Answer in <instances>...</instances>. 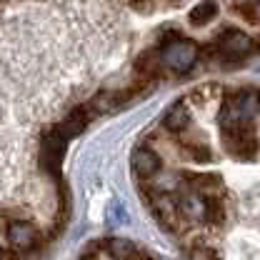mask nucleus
<instances>
[{
	"mask_svg": "<svg viewBox=\"0 0 260 260\" xmlns=\"http://www.w3.org/2000/svg\"><path fill=\"white\" fill-rule=\"evenodd\" d=\"M260 113V93L258 90H240L230 98L223 108V125L233 128V125H245L250 123L255 115Z\"/></svg>",
	"mask_w": 260,
	"mask_h": 260,
	"instance_id": "obj_1",
	"label": "nucleus"
},
{
	"mask_svg": "<svg viewBox=\"0 0 260 260\" xmlns=\"http://www.w3.org/2000/svg\"><path fill=\"white\" fill-rule=\"evenodd\" d=\"M198 60V48L190 40H183L178 35H170L160 48V63L175 73H185L190 70Z\"/></svg>",
	"mask_w": 260,
	"mask_h": 260,
	"instance_id": "obj_2",
	"label": "nucleus"
},
{
	"mask_svg": "<svg viewBox=\"0 0 260 260\" xmlns=\"http://www.w3.org/2000/svg\"><path fill=\"white\" fill-rule=\"evenodd\" d=\"M215 48H218V53H220L225 60H243L245 55H250L253 40L243 30H225L218 38Z\"/></svg>",
	"mask_w": 260,
	"mask_h": 260,
	"instance_id": "obj_3",
	"label": "nucleus"
},
{
	"mask_svg": "<svg viewBox=\"0 0 260 260\" xmlns=\"http://www.w3.org/2000/svg\"><path fill=\"white\" fill-rule=\"evenodd\" d=\"M8 240L15 250H30L38 245V230L28 220H10L8 223Z\"/></svg>",
	"mask_w": 260,
	"mask_h": 260,
	"instance_id": "obj_4",
	"label": "nucleus"
},
{
	"mask_svg": "<svg viewBox=\"0 0 260 260\" xmlns=\"http://www.w3.org/2000/svg\"><path fill=\"white\" fill-rule=\"evenodd\" d=\"M160 155L155 153V150H148V148H140V150H135L133 153V158H130V168H133V173L138 175V178H150V175H155L158 170H160Z\"/></svg>",
	"mask_w": 260,
	"mask_h": 260,
	"instance_id": "obj_5",
	"label": "nucleus"
},
{
	"mask_svg": "<svg viewBox=\"0 0 260 260\" xmlns=\"http://www.w3.org/2000/svg\"><path fill=\"white\" fill-rule=\"evenodd\" d=\"M188 123H190V113H188L183 105H173V108L165 113V128L168 130L180 133V130L188 128Z\"/></svg>",
	"mask_w": 260,
	"mask_h": 260,
	"instance_id": "obj_6",
	"label": "nucleus"
},
{
	"mask_svg": "<svg viewBox=\"0 0 260 260\" xmlns=\"http://www.w3.org/2000/svg\"><path fill=\"white\" fill-rule=\"evenodd\" d=\"M105 248L110 250L108 255H113V258H140V253H135V248L128 240H108Z\"/></svg>",
	"mask_w": 260,
	"mask_h": 260,
	"instance_id": "obj_7",
	"label": "nucleus"
},
{
	"mask_svg": "<svg viewBox=\"0 0 260 260\" xmlns=\"http://www.w3.org/2000/svg\"><path fill=\"white\" fill-rule=\"evenodd\" d=\"M213 15H215V3H210V0L200 3L195 10H190V20H193L195 25H203V23H208Z\"/></svg>",
	"mask_w": 260,
	"mask_h": 260,
	"instance_id": "obj_8",
	"label": "nucleus"
},
{
	"mask_svg": "<svg viewBox=\"0 0 260 260\" xmlns=\"http://www.w3.org/2000/svg\"><path fill=\"white\" fill-rule=\"evenodd\" d=\"M248 18H260V0H253V5H250V13H245Z\"/></svg>",
	"mask_w": 260,
	"mask_h": 260,
	"instance_id": "obj_9",
	"label": "nucleus"
}]
</instances>
